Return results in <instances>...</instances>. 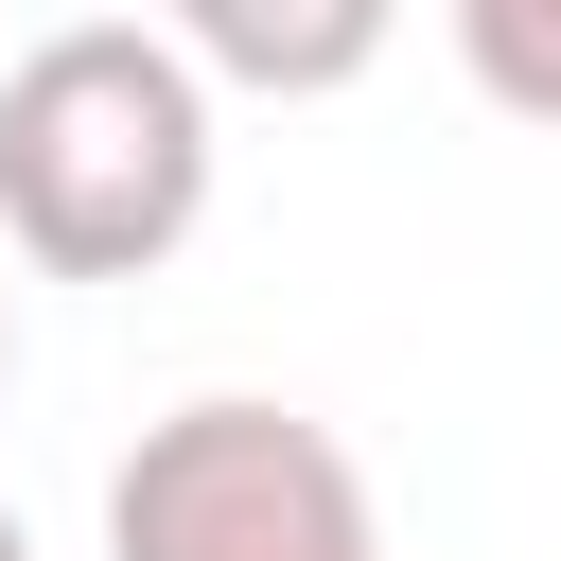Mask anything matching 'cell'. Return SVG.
<instances>
[{
  "label": "cell",
  "instance_id": "1",
  "mask_svg": "<svg viewBox=\"0 0 561 561\" xmlns=\"http://www.w3.org/2000/svg\"><path fill=\"white\" fill-rule=\"evenodd\" d=\"M210 210V88L158 18H53L0 70V245L35 280H140Z\"/></svg>",
  "mask_w": 561,
  "mask_h": 561
},
{
  "label": "cell",
  "instance_id": "2",
  "mask_svg": "<svg viewBox=\"0 0 561 561\" xmlns=\"http://www.w3.org/2000/svg\"><path fill=\"white\" fill-rule=\"evenodd\" d=\"M105 561H386V508H368V473H351L333 421L210 386V403H175V421L123 438Z\"/></svg>",
  "mask_w": 561,
  "mask_h": 561
},
{
  "label": "cell",
  "instance_id": "3",
  "mask_svg": "<svg viewBox=\"0 0 561 561\" xmlns=\"http://www.w3.org/2000/svg\"><path fill=\"white\" fill-rule=\"evenodd\" d=\"M158 35L193 88H351L386 53V0H175Z\"/></svg>",
  "mask_w": 561,
  "mask_h": 561
},
{
  "label": "cell",
  "instance_id": "4",
  "mask_svg": "<svg viewBox=\"0 0 561 561\" xmlns=\"http://www.w3.org/2000/svg\"><path fill=\"white\" fill-rule=\"evenodd\" d=\"M456 70L508 123H561V0H456Z\"/></svg>",
  "mask_w": 561,
  "mask_h": 561
},
{
  "label": "cell",
  "instance_id": "5",
  "mask_svg": "<svg viewBox=\"0 0 561 561\" xmlns=\"http://www.w3.org/2000/svg\"><path fill=\"white\" fill-rule=\"evenodd\" d=\"M0 561H35V543H18V508H0Z\"/></svg>",
  "mask_w": 561,
  "mask_h": 561
},
{
  "label": "cell",
  "instance_id": "6",
  "mask_svg": "<svg viewBox=\"0 0 561 561\" xmlns=\"http://www.w3.org/2000/svg\"><path fill=\"white\" fill-rule=\"evenodd\" d=\"M0 368H18V298H0Z\"/></svg>",
  "mask_w": 561,
  "mask_h": 561
}]
</instances>
